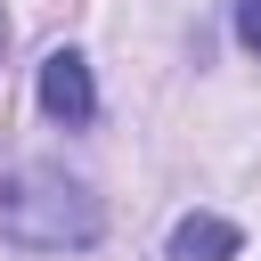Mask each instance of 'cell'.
Listing matches in <instances>:
<instances>
[{
  "instance_id": "cell-3",
  "label": "cell",
  "mask_w": 261,
  "mask_h": 261,
  "mask_svg": "<svg viewBox=\"0 0 261 261\" xmlns=\"http://www.w3.org/2000/svg\"><path fill=\"white\" fill-rule=\"evenodd\" d=\"M237 245H245V228L220 220V212H188V220L171 228V261H228Z\"/></svg>"
},
{
  "instance_id": "cell-2",
  "label": "cell",
  "mask_w": 261,
  "mask_h": 261,
  "mask_svg": "<svg viewBox=\"0 0 261 261\" xmlns=\"http://www.w3.org/2000/svg\"><path fill=\"white\" fill-rule=\"evenodd\" d=\"M41 106L65 122V130H82L90 114H98V90H90V65L73 57V49H49V65H41Z\"/></svg>"
},
{
  "instance_id": "cell-1",
  "label": "cell",
  "mask_w": 261,
  "mask_h": 261,
  "mask_svg": "<svg viewBox=\"0 0 261 261\" xmlns=\"http://www.w3.org/2000/svg\"><path fill=\"white\" fill-rule=\"evenodd\" d=\"M98 228H106V212H98V196L82 179H65L49 163H24V171L0 179V237L8 245H24V253H82V245H98Z\"/></svg>"
},
{
  "instance_id": "cell-4",
  "label": "cell",
  "mask_w": 261,
  "mask_h": 261,
  "mask_svg": "<svg viewBox=\"0 0 261 261\" xmlns=\"http://www.w3.org/2000/svg\"><path fill=\"white\" fill-rule=\"evenodd\" d=\"M237 41L261 57V0H237Z\"/></svg>"
},
{
  "instance_id": "cell-5",
  "label": "cell",
  "mask_w": 261,
  "mask_h": 261,
  "mask_svg": "<svg viewBox=\"0 0 261 261\" xmlns=\"http://www.w3.org/2000/svg\"><path fill=\"white\" fill-rule=\"evenodd\" d=\"M0 49H8V16H0Z\"/></svg>"
}]
</instances>
